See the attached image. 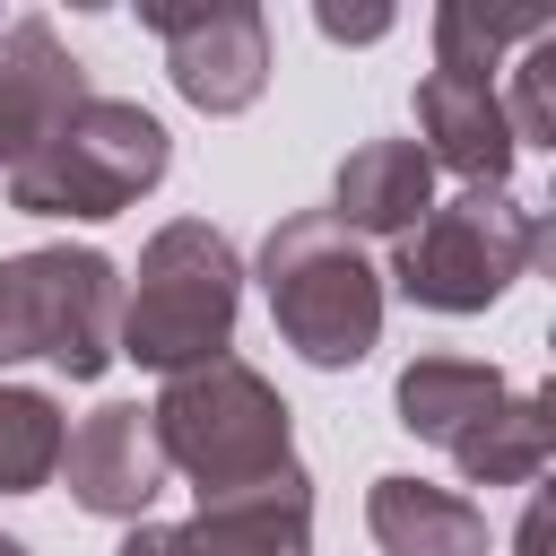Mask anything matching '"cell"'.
I'll list each match as a JSON object with an SVG mask.
<instances>
[{"label": "cell", "instance_id": "obj_17", "mask_svg": "<svg viewBox=\"0 0 556 556\" xmlns=\"http://www.w3.org/2000/svg\"><path fill=\"white\" fill-rule=\"evenodd\" d=\"M61 443H70L61 400L35 382H0V495H35L43 478H61Z\"/></svg>", "mask_w": 556, "mask_h": 556}, {"label": "cell", "instance_id": "obj_12", "mask_svg": "<svg viewBox=\"0 0 556 556\" xmlns=\"http://www.w3.org/2000/svg\"><path fill=\"white\" fill-rule=\"evenodd\" d=\"M365 530L382 556H486V513L460 486H434L408 469L365 486Z\"/></svg>", "mask_w": 556, "mask_h": 556}, {"label": "cell", "instance_id": "obj_8", "mask_svg": "<svg viewBox=\"0 0 556 556\" xmlns=\"http://www.w3.org/2000/svg\"><path fill=\"white\" fill-rule=\"evenodd\" d=\"M113 556H313V478H261L243 495H208L191 521H130Z\"/></svg>", "mask_w": 556, "mask_h": 556}, {"label": "cell", "instance_id": "obj_5", "mask_svg": "<svg viewBox=\"0 0 556 556\" xmlns=\"http://www.w3.org/2000/svg\"><path fill=\"white\" fill-rule=\"evenodd\" d=\"M122 269L96 243H43L0 261V365H61L70 382H96L122 348Z\"/></svg>", "mask_w": 556, "mask_h": 556}, {"label": "cell", "instance_id": "obj_16", "mask_svg": "<svg viewBox=\"0 0 556 556\" xmlns=\"http://www.w3.org/2000/svg\"><path fill=\"white\" fill-rule=\"evenodd\" d=\"M556 35L547 9H486V0H443L434 9V70L443 78H495V61L513 43Z\"/></svg>", "mask_w": 556, "mask_h": 556}, {"label": "cell", "instance_id": "obj_3", "mask_svg": "<svg viewBox=\"0 0 556 556\" xmlns=\"http://www.w3.org/2000/svg\"><path fill=\"white\" fill-rule=\"evenodd\" d=\"M243 313V261L208 217H174L139 243V269L122 287V356L156 365V374H191L208 356H226Z\"/></svg>", "mask_w": 556, "mask_h": 556}, {"label": "cell", "instance_id": "obj_18", "mask_svg": "<svg viewBox=\"0 0 556 556\" xmlns=\"http://www.w3.org/2000/svg\"><path fill=\"white\" fill-rule=\"evenodd\" d=\"M504 122H513V148H556V35H539L513 70V96H504Z\"/></svg>", "mask_w": 556, "mask_h": 556}, {"label": "cell", "instance_id": "obj_13", "mask_svg": "<svg viewBox=\"0 0 556 556\" xmlns=\"http://www.w3.org/2000/svg\"><path fill=\"white\" fill-rule=\"evenodd\" d=\"M426 208H434V165L417 156V139H365V148H348V165L330 182V217L348 235H391L400 243Z\"/></svg>", "mask_w": 556, "mask_h": 556}, {"label": "cell", "instance_id": "obj_2", "mask_svg": "<svg viewBox=\"0 0 556 556\" xmlns=\"http://www.w3.org/2000/svg\"><path fill=\"white\" fill-rule=\"evenodd\" d=\"M261 295H269V321L278 339L339 374V365H365L374 339H382V269L365 261V243L330 217V208H295L269 226L261 243Z\"/></svg>", "mask_w": 556, "mask_h": 556}, {"label": "cell", "instance_id": "obj_20", "mask_svg": "<svg viewBox=\"0 0 556 556\" xmlns=\"http://www.w3.org/2000/svg\"><path fill=\"white\" fill-rule=\"evenodd\" d=\"M513 556H547V504L530 495V513H521V539H513Z\"/></svg>", "mask_w": 556, "mask_h": 556}, {"label": "cell", "instance_id": "obj_14", "mask_svg": "<svg viewBox=\"0 0 556 556\" xmlns=\"http://www.w3.org/2000/svg\"><path fill=\"white\" fill-rule=\"evenodd\" d=\"M504 374L495 365H478V356H417V365H400V391H391V408H400V426L417 434V443H460L486 408H504Z\"/></svg>", "mask_w": 556, "mask_h": 556}, {"label": "cell", "instance_id": "obj_9", "mask_svg": "<svg viewBox=\"0 0 556 556\" xmlns=\"http://www.w3.org/2000/svg\"><path fill=\"white\" fill-rule=\"evenodd\" d=\"M61 478H70V504L96 513V521H148V504L165 495V452L148 434V408L139 400H104L96 417L70 426L61 443Z\"/></svg>", "mask_w": 556, "mask_h": 556}, {"label": "cell", "instance_id": "obj_4", "mask_svg": "<svg viewBox=\"0 0 556 556\" xmlns=\"http://www.w3.org/2000/svg\"><path fill=\"white\" fill-rule=\"evenodd\" d=\"M174 165V139L148 104H122V96H87L9 182V208L17 217H122L130 200H148Z\"/></svg>", "mask_w": 556, "mask_h": 556}, {"label": "cell", "instance_id": "obj_6", "mask_svg": "<svg viewBox=\"0 0 556 556\" xmlns=\"http://www.w3.org/2000/svg\"><path fill=\"white\" fill-rule=\"evenodd\" d=\"M539 243L547 226L513 191H460V200H434L391 243V287L426 313H486L530 278Z\"/></svg>", "mask_w": 556, "mask_h": 556}, {"label": "cell", "instance_id": "obj_7", "mask_svg": "<svg viewBox=\"0 0 556 556\" xmlns=\"http://www.w3.org/2000/svg\"><path fill=\"white\" fill-rule=\"evenodd\" d=\"M148 35H165V78L191 113H252L269 87V17L252 0H208V9H139Z\"/></svg>", "mask_w": 556, "mask_h": 556}, {"label": "cell", "instance_id": "obj_15", "mask_svg": "<svg viewBox=\"0 0 556 556\" xmlns=\"http://www.w3.org/2000/svg\"><path fill=\"white\" fill-rule=\"evenodd\" d=\"M547 452H556V400L547 391H504V408H486L452 443L469 486H530L547 469Z\"/></svg>", "mask_w": 556, "mask_h": 556}, {"label": "cell", "instance_id": "obj_19", "mask_svg": "<svg viewBox=\"0 0 556 556\" xmlns=\"http://www.w3.org/2000/svg\"><path fill=\"white\" fill-rule=\"evenodd\" d=\"M313 26L330 35V43H374V35H391V9H313Z\"/></svg>", "mask_w": 556, "mask_h": 556}, {"label": "cell", "instance_id": "obj_11", "mask_svg": "<svg viewBox=\"0 0 556 556\" xmlns=\"http://www.w3.org/2000/svg\"><path fill=\"white\" fill-rule=\"evenodd\" d=\"M417 156L434 174H460L469 191H504V174H513L521 148H513L495 78H443V70H426L417 78Z\"/></svg>", "mask_w": 556, "mask_h": 556}, {"label": "cell", "instance_id": "obj_10", "mask_svg": "<svg viewBox=\"0 0 556 556\" xmlns=\"http://www.w3.org/2000/svg\"><path fill=\"white\" fill-rule=\"evenodd\" d=\"M87 96L96 87H87L78 52L43 17H0V174H17Z\"/></svg>", "mask_w": 556, "mask_h": 556}, {"label": "cell", "instance_id": "obj_21", "mask_svg": "<svg viewBox=\"0 0 556 556\" xmlns=\"http://www.w3.org/2000/svg\"><path fill=\"white\" fill-rule=\"evenodd\" d=\"M0 556H35V547H26V539H9V530H0Z\"/></svg>", "mask_w": 556, "mask_h": 556}, {"label": "cell", "instance_id": "obj_1", "mask_svg": "<svg viewBox=\"0 0 556 556\" xmlns=\"http://www.w3.org/2000/svg\"><path fill=\"white\" fill-rule=\"evenodd\" d=\"M148 434L165 452L174 478H191V495H243L261 478L304 469L295 460V408L269 391V374H252L243 356H208L191 374H165V391L148 400Z\"/></svg>", "mask_w": 556, "mask_h": 556}]
</instances>
